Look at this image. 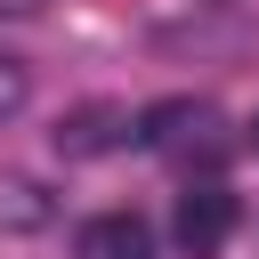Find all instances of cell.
Here are the masks:
<instances>
[{"instance_id": "cell-1", "label": "cell", "mask_w": 259, "mask_h": 259, "mask_svg": "<svg viewBox=\"0 0 259 259\" xmlns=\"http://www.w3.org/2000/svg\"><path fill=\"white\" fill-rule=\"evenodd\" d=\"M138 146H154V154H227V138H219V113L210 105H186V97H170V105H146L138 113V130H130Z\"/></svg>"}, {"instance_id": "cell-2", "label": "cell", "mask_w": 259, "mask_h": 259, "mask_svg": "<svg viewBox=\"0 0 259 259\" xmlns=\"http://www.w3.org/2000/svg\"><path fill=\"white\" fill-rule=\"evenodd\" d=\"M227 235H235V194H227L219 178L186 186V194H178V251H186V259H219Z\"/></svg>"}, {"instance_id": "cell-3", "label": "cell", "mask_w": 259, "mask_h": 259, "mask_svg": "<svg viewBox=\"0 0 259 259\" xmlns=\"http://www.w3.org/2000/svg\"><path fill=\"white\" fill-rule=\"evenodd\" d=\"M130 130H138L130 105H73V113L57 121V154H65V162H89V154L130 146Z\"/></svg>"}, {"instance_id": "cell-4", "label": "cell", "mask_w": 259, "mask_h": 259, "mask_svg": "<svg viewBox=\"0 0 259 259\" xmlns=\"http://www.w3.org/2000/svg\"><path fill=\"white\" fill-rule=\"evenodd\" d=\"M73 259H154V227H146L138 210H105V219L81 227Z\"/></svg>"}, {"instance_id": "cell-5", "label": "cell", "mask_w": 259, "mask_h": 259, "mask_svg": "<svg viewBox=\"0 0 259 259\" xmlns=\"http://www.w3.org/2000/svg\"><path fill=\"white\" fill-rule=\"evenodd\" d=\"M24 97H32V65L0 49V121H16V113H24Z\"/></svg>"}, {"instance_id": "cell-6", "label": "cell", "mask_w": 259, "mask_h": 259, "mask_svg": "<svg viewBox=\"0 0 259 259\" xmlns=\"http://www.w3.org/2000/svg\"><path fill=\"white\" fill-rule=\"evenodd\" d=\"M49 0H0V24H16V16H40Z\"/></svg>"}]
</instances>
